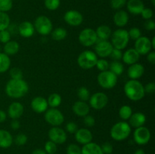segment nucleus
Wrapping results in <instances>:
<instances>
[{"mask_svg":"<svg viewBox=\"0 0 155 154\" xmlns=\"http://www.w3.org/2000/svg\"><path fill=\"white\" fill-rule=\"evenodd\" d=\"M29 86L24 79H11L5 85V93L9 98H21L28 92Z\"/></svg>","mask_w":155,"mask_h":154,"instance_id":"nucleus-1","label":"nucleus"},{"mask_svg":"<svg viewBox=\"0 0 155 154\" xmlns=\"http://www.w3.org/2000/svg\"><path fill=\"white\" fill-rule=\"evenodd\" d=\"M124 93L126 96L133 101H138L145 97V92L144 85L136 79H130L124 85Z\"/></svg>","mask_w":155,"mask_h":154,"instance_id":"nucleus-2","label":"nucleus"},{"mask_svg":"<svg viewBox=\"0 0 155 154\" xmlns=\"http://www.w3.org/2000/svg\"><path fill=\"white\" fill-rule=\"evenodd\" d=\"M131 126L126 121H121L115 123L110 128V137L117 141L126 140L131 134Z\"/></svg>","mask_w":155,"mask_h":154,"instance_id":"nucleus-3","label":"nucleus"},{"mask_svg":"<svg viewBox=\"0 0 155 154\" xmlns=\"http://www.w3.org/2000/svg\"><path fill=\"white\" fill-rule=\"evenodd\" d=\"M111 44L114 48L123 50L127 46L130 41L128 31L124 29H117L112 33Z\"/></svg>","mask_w":155,"mask_h":154,"instance_id":"nucleus-4","label":"nucleus"},{"mask_svg":"<svg viewBox=\"0 0 155 154\" xmlns=\"http://www.w3.org/2000/svg\"><path fill=\"white\" fill-rule=\"evenodd\" d=\"M98 59V56L94 51L86 50L80 53L78 56L77 63L82 69H89L95 66Z\"/></svg>","mask_w":155,"mask_h":154,"instance_id":"nucleus-5","label":"nucleus"},{"mask_svg":"<svg viewBox=\"0 0 155 154\" xmlns=\"http://www.w3.org/2000/svg\"><path fill=\"white\" fill-rule=\"evenodd\" d=\"M118 77L110 70L101 71L97 77L98 85L104 89H111L117 83Z\"/></svg>","mask_w":155,"mask_h":154,"instance_id":"nucleus-6","label":"nucleus"},{"mask_svg":"<svg viewBox=\"0 0 155 154\" xmlns=\"http://www.w3.org/2000/svg\"><path fill=\"white\" fill-rule=\"evenodd\" d=\"M33 26H34L35 30H36L38 33L42 36H47L50 34L53 29L51 20L45 15H40L37 17L35 20Z\"/></svg>","mask_w":155,"mask_h":154,"instance_id":"nucleus-7","label":"nucleus"},{"mask_svg":"<svg viewBox=\"0 0 155 154\" xmlns=\"http://www.w3.org/2000/svg\"><path fill=\"white\" fill-rule=\"evenodd\" d=\"M79 42L85 47L93 46L98 40L95 30L92 28H85L79 34Z\"/></svg>","mask_w":155,"mask_h":154,"instance_id":"nucleus-8","label":"nucleus"},{"mask_svg":"<svg viewBox=\"0 0 155 154\" xmlns=\"http://www.w3.org/2000/svg\"><path fill=\"white\" fill-rule=\"evenodd\" d=\"M45 120L53 126H59L64 122V116L61 111L57 108H51L45 112Z\"/></svg>","mask_w":155,"mask_h":154,"instance_id":"nucleus-9","label":"nucleus"},{"mask_svg":"<svg viewBox=\"0 0 155 154\" xmlns=\"http://www.w3.org/2000/svg\"><path fill=\"white\" fill-rule=\"evenodd\" d=\"M89 107L95 110L104 109L108 103V97L104 92H96L89 98Z\"/></svg>","mask_w":155,"mask_h":154,"instance_id":"nucleus-10","label":"nucleus"},{"mask_svg":"<svg viewBox=\"0 0 155 154\" xmlns=\"http://www.w3.org/2000/svg\"><path fill=\"white\" fill-rule=\"evenodd\" d=\"M151 134L150 130L147 127L142 126L136 128L133 133L134 141L139 145H145L150 141Z\"/></svg>","mask_w":155,"mask_h":154,"instance_id":"nucleus-11","label":"nucleus"},{"mask_svg":"<svg viewBox=\"0 0 155 154\" xmlns=\"http://www.w3.org/2000/svg\"><path fill=\"white\" fill-rule=\"evenodd\" d=\"M95 53L97 56H99L101 58L109 57L114 47L111 42L107 40H97L95 44Z\"/></svg>","mask_w":155,"mask_h":154,"instance_id":"nucleus-12","label":"nucleus"},{"mask_svg":"<svg viewBox=\"0 0 155 154\" xmlns=\"http://www.w3.org/2000/svg\"><path fill=\"white\" fill-rule=\"evenodd\" d=\"M48 135L49 140H51L56 144H62L66 142L68 138L66 131L59 126L51 127L48 131Z\"/></svg>","mask_w":155,"mask_h":154,"instance_id":"nucleus-13","label":"nucleus"},{"mask_svg":"<svg viewBox=\"0 0 155 154\" xmlns=\"http://www.w3.org/2000/svg\"><path fill=\"white\" fill-rule=\"evenodd\" d=\"M65 22L72 27H78L83 23V17L80 11L76 10L68 11L64 15Z\"/></svg>","mask_w":155,"mask_h":154,"instance_id":"nucleus-14","label":"nucleus"},{"mask_svg":"<svg viewBox=\"0 0 155 154\" xmlns=\"http://www.w3.org/2000/svg\"><path fill=\"white\" fill-rule=\"evenodd\" d=\"M135 49L140 55H146L151 51V39L146 36H141L135 42Z\"/></svg>","mask_w":155,"mask_h":154,"instance_id":"nucleus-15","label":"nucleus"},{"mask_svg":"<svg viewBox=\"0 0 155 154\" xmlns=\"http://www.w3.org/2000/svg\"><path fill=\"white\" fill-rule=\"evenodd\" d=\"M30 107L32 110L36 113H45L48 110V102L47 100L43 97L38 96L33 98L30 103Z\"/></svg>","mask_w":155,"mask_h":154,"instance_id":"nucleus-16","label":"nucleus"},{"mask_svg":"<svg viewBox=\"0 0 155 154\" xmlns=\"http://www.w3.org/2000/svg\"><path fill=\"white\" fill-rule=\"evenodd\" d=\"M75 139L79 143L85 145L92 142L93 136L92 132L88 128H80L74 133Z\"/></svg>","mask_w":155,"mask_h":154,"instance_id":"nucleus-17","label":"nucleus"},{"mask_svg":"<svg viewBox=\"0 0 155 154\" xmlns=\"http://www.w3.org/2000/svg\"><path fill=\"white\" fill-rule=\"evenodd\" d=\"M24 107L20 102H13L8 108V115L12 119H18L24 114Z\"/></svg>","mask_w":155,"mask_h":154,"instance_id":"nucleus-18","label":"nucleus"},{"mask_svg":"<svg viewBox=\"0 0 155 154\" xmlns=\"http://www.w3.org/2000/svg\"><path fill=\"white\" fill-rule=\"evenodd\" d=\"M145 72V67L141 63H136L130 65L127 70V75L130 79L138 80L143 75Z\"/></svg>","mask_w":155,"mask_h":154,"instance_id":"nucleus-19","label":"nucleus"},{"mask_svg":"<svg viewBox=\"0 0 155 154\" xmlns=\"http://www.w3.org/2000/svg\"><path fill=\"white\" fill-rule=\"evenodd\" d=\"M35 32L34 26L30 21H24L18 25V34L24 38H30Z\"/></svg>","mask_w":155,"mask_h":154,"instance_id":"nucleus-20","label":"nucleus"},{"mask_svg":"<svg viewBox=\"0 0 155 154\" xmlns=\"http://www.w3.org/2000/svg\"><path fill=\"white\" fill-rule=\"evenodd\" d=\"M140 54L134 48H129L124 53H123L122 60L126 64L132 65L133 63H138L140 58Z\"/></svg>","mask_w":155,"mask_h":154,"instance_id":"nucleus-21","label":"nucleus"},{"mask_svg":"<svg viewBox=\"0 0 155 154\" xmlns=\"http://www.w3.org/2000/svg\"><path fill=\"white\" fill-rule=\"evenodd\" d=\"M73 112L80 117H84L90 112V107L85 101H76L72 107Z\"/></svg>","mask_w":155,"mask_h":154,"instance_id":"nucleus-22","label":"nucleus"},{"mask_svg":"<svg viewBox=\"0 0 155 154\" xmlns=\"http://www.w3.org/2000/svg\"><path fill=\"white\" fill-rule=\"evenodd\" d=\"M145 122H146V116L141 112L133 113L132 116L129 119V124L130 126L136 128L144 126Z\"/></svg>","mask_w":155,"mask_h":154,"instance_id":"nucleus-23","label":"nucleus"},{"mask_svg":"<svg viewBox=\"0 0 155 154\" xmlns=\"http://www.w3.org/2000/svg\"><path fill=\"white\" fill-rule=\"evenodd\" d=\"M127 7L129 11L133 14H141L145 8V5L142 0H129L127 2Z\"/></svg>","mask_w":155,"mask_h":154,"instance_id":"nucleus-24","label":"nucleus"},{"mask_svg":"<svg viewBox=\"0 0 155 154\" xmlns=\"http://www.w3.org/2000/svg\"><path fill=\"white\" fill-rule=\"evenodd\" d=\"M113 21L115 25L118 27H124L128 24L129 14L127 11L123 10L117 11L113 17Z\"/></svg>","mask_w":155,"mask_h":154,"instance_id":"nucleus-25","label":"nucleus"},{"mask_svg":"<svg viewBox=\"0 0 155 154\" xmlns=\"http://www.w3.org/2000/svg\"><path fill=\"white\" fill-rule=\"evenodd\" d=\"M13 137L9 131L5 129H0V147H10L13 143Z\"/></svg>","mask_w":155,"mask_h":154,"instance_id":"nucleus-26","label":"nucleus"},{"mask_svg":"<svg viewBox=\"0 0 155 154\" xmlns=\"http://www.w3.org/2000/svg\"><path fill=\"white\" fill-rule=\"evenodd\" d=\"M81 154H104L101 150V146L96 143L90 142L83 145L81 148Z\"/></svg>","mask_w":155,"mask_h":154,"instance_id":"nucleus-27","label":"nucleus"},{"mask_svg":"<svg viewBox=\"0 0 155 154\" xmlns=\"http://www.w3.org/2000/svg\"><path fill=\"white\" fill-rule=\"evenodd\" d=\"M95 33L98 40H107L111 36L112 30L108 26L101 25L96 29Z\"/></svg>","mask_w":155,"mask_h":154,"instance_id":"nucleus-28","label":"nucleus"},{"mask_svg":"<svg viewBox=\"0 0 155 154\" xmlns=\"http://www.w3.org/2000/svg\"><path fill=\"white\" fill-rule=\"evenodd\" d=\"M20 49V45L18 42L16 41H8L5 44L4 47H3V51L5 54L8 56H12L15 55L19 51Z\"/></svg>","mask_w":155,"mask_h":154,"instance_id":"nucleus-29","label":"nucleus"},{"mask_svg":"<svg viewBox=\"0 0 155 154\" xmlns=\"http://www.w3.org/2000/svg\"><path fill=\"white\" fill-rule=\"evenodd\" d=\"M51 38L54 41H62L68 36V31L64 27H57L51 33Z\"/></svg>","mask_w":155,"mask_h":154,"instance_id":"nucleus-30","label":"nucleus"},{"mask_svg":"<svg viewBox=\"0 0 155 154\" xmlns=\"http://www.w3.org/2000/svg\"><path fill=\"white\" fill-rule=\"evenodd\" d=\"M11 59L5 53L0 52V73L7 72L10 68Z\"/></svg>","mask_w":155,"mask_h":154,"instance_id":"nucleus-31","label":"nucleus"},{"mask_svg":"<svg viewBox=\"0 0 155 154\" xmlns=\"http://www.w3.org/2000/svg\"><path fill=\"white\" fill-rule=\"evenodd\" d=\"M62 101L61 96L58 93H52L48 96L47 99L48 105L51 108H57L61 105Z\"/></svg>","mask_w":155,"mask_h":154,"instance_id":"nucleus-32","label":"nucleus"},{"mask_svg":"<svg viewBox=\"0 0 155 154\" xmlns=\"http://www.w3.org/2000/svg\"><path fill=\"white\" fill-rule=\"evenodd\" d=\"M108 70L118 76L124 72V66L120 61H112L109 63Z\"/></svg>","mask_w":155,"mask_h":154,"instance_id":"nucleus-33","label":"nucleus"},{"mask_svg":"<svg viewBox=\"0 0 155 154\" xmlns=\"http://www.w3.org/2000/svg\"><path fill=\"white\" fill-rule=\"evenodd\" d=\"M132 114H133V110L130 106L124 105L120 108L119 116L120 119H123V121L129 120Z\"/></svg>","mask_w":155,"mask_h":154,"instance_id":"nucleus-34","label":"nucleus"},{"mask_svg":"<svg viewBox=\"0 0 155 154\" xmlns=\"http://www.w3.org/2000/svg\"><path fill=\"white\" fill-rule=\"evenodd\" d=\"M77 95H78L80 101L86 102L87 101H89V98H90V92L87 88L82 86V87L79 88L78 91H77Z\"/></svg>","mask_w":155,"mask_h":154,"instance_id":"nucleus-35","label":"nucleus"},{"mask_svg":"<svg viewBox=\"0 0 155 154\" xmlns=\"http://www.w3.org/2000/svg\"><path fill=\"white\" fill-rule=\"evenodd\" d=\"M10 24V18L8 14L5 12H0V31L7 30Z\"/></svg>","mask_w":155,"mask_h":154,"instance_id":"nucleus-36","label":"nucleus"},{"mask_svg":"<svg viewBox=\"0 0 155 154\" xmlns=\"http://www.w3.org/2000/svg\"><path fill=\"white\" fill-rule=\"evenodd\" d=\"M61 0H44L45 8L50 11H55L59 8Z\"/></svg>","mask_w":155,"mask_h":154,"instance_id":"nucleus-37","label":"nucleus"},{"mask_svg":"<svg viewBox=\"0 0 155 154\" xmlns=\"http://www.w3.org/2000/svg\"><path fill=\"white\" fill-rule=\"evenodd\" d=\"M13 7V1L12 0H0V12L9 11Z\"/></svg>","mask_w":155,"mask_h":154,"instance_id":"nucleus-38","label":"nucleus"},{"mask_svg":"<svg viewBox=\"0 0 155 154\" xmlns=\"http://www.w3.org/2000/svg\"><path fill=\"white\" fill-rule=\"evenodd\" d=\"M44 150L47 154H55L57 152V144L51 140H48L45 143Z\"/></svg>","mask_w":155,"mask_h":154,"instance_id":"nucleus-39","label":"nucleus"},{"mask_svg":"<svg viewBox=\"0 0 155 154\" xmlns=\"http://www.w3.org/2000/svg\"><path fill=\"white\" fill-rule=\"evenodd\" d=\"M9 75L12 79H23L22 70L18 67H14L11 69L9 71Z\"/></svg>","mask_w":155,"mask_h":154,"instance_id":"nucleus-40","label":"nucleus"},{"mask_svg":"<svg viewBox=\"0 0 155 154\" xmlns=\"http://www.w3.org/2000/svg\"><path fill=\"white\" fill-rule=\"evenodd\" d=\"M95 66L97 67V69L98 70L101 71H106L108 70L109 69V62L107 61L105 59H98L96 62V64H95Z\"/></svg>","mask_w":155,"mask_h":154,"instance_id":"nucleus-41","label":"nucleus"},{"mask_svg":"<svg viewBox=\"0 0 155 154\" xmlns=\"http://www.w3.org/2000/svg\"><path fill=\"white\" fill-rule=\"evenodd\" d=\"M110 58L113 61H120V60H122L123 57V52L122 50L117 49V48H113L111 53L109 55Z\"/></svg>","mask_w":155,"mask_h":154,"instance_id":"nucleus-42","label":"nucleus"},{"mask_svg":"<svg viewBox=\"0 0 155 154\" xmlns=\"http://www.w3.org/2000/svg\"><path fill=\"white\" fill-rule=\"evenodd\" d=\"M128 34L130 36V39L136 41V39L142 36V32H141L140 29L138 28V27H133L128 31Z\"/></svg>","mask_w":155,"mask_h":154,"instance_id":"nucleus-43","label":"nucleus"},{"mask_svg":"<svg viewBox=\"0 0 155 154\" xmlns=\"http://www.w3.org/2000/svg\"><path fill=\"white\" fill-rule=\"evenodd\" d=\"M13 141H15V143L18 146H23V145H24L27 142V136L25 134L20 133V134H17L15 140H13Z\"/></svg>","mask_w":155,"mask_h":154,"instance_id":"nucleus-44","label":"nucleus"},{"mask_svg":"<svg viewBox=\"0 0 155 154\" xmlns=\"http://www.w3.org/2000/svg\"><path fill=\"white\" fill-rule=\"evenodd\" d=\"M127 0H111L110 6L112 8L119 10L127 5Z\"/></svg>","mask_w":155,"mask_h":154,"instance_id":"nucleus-45","label":"nucleus"},{"mask_svg":"<svg viewBox=\"0 0 155 154\" xmlns=\"http://www.w3.org/2000/svg\"><path fill=\"white\" fill-rule=\"evenodd\" d=\"M67 154H81V148L75 143H71L67 148Z\"/></svg>","mask_w":155,"mask_h":154,"instance_id":"nucleus-46","label":"nucleus"},{"mask_svg":"<svg viewBox=\"0 0 155 154\" xmlns=\"http://www.w3.org/2000/svg\"><path fill=\"white\" fill-rule=\"evenodd\" d=\"M11 36H12V35L8 31V30H2V31H0V42L5 44L6 42L11 40Z\"/></svg>","mask_w":155,"mask_h":154,"instance_id":"nucleus-47","label":"nucleus"},{"mask_svg":"<svg viewBox=\"0 0 155 154\" xmlns=\"http://www.w3.org/2000/svg\"><path fill=\"white\" fill-rule=\"evenodd\" d=\"M142 18L145 20H150L152 18L153 15H154V12H153L152 9L149 8H145L142 10V13H141Z\"/></svg>","mask_w":155,"mask_h":154,"instance_id":"nucleus-48","label":"nucleus"},{"mask_svg":"<svg viewBox=\"0 0 155 154\" xmlns=\"http://www.w3.org/2000/svg\"><path fill=\"white\" fill-rule=\"evenodd\" d=\"M101 150L104 154H111L113 152V146L109 142H105L101 146Z\"/></svg>","mask_w":155,"mask_h":154,"instance_id":"nucleus-49","label":"nucleus"},{"mask_svg":"<svg viewBox=\"0 0 155 154\" xmlns=\"http://www.w3.org/2000/svg\"><path fill=\"white\" fill-rule=\"evenodd\" d=\"M83 118H84V119H83V122H84V124L86 125V126L92 127L94 125H95V118H94L92 116L88 114L86 115V116H84Z\"/></svg>","mask_w":155,"mask_h":154,"instance_id":"nucleus-50","label":"nucleus"},{"mask_svg":"<svg viewBox=\"0 0 155 154\" xmlns=\"http://www.w3.org/2000/svg\"><path fill=\"white\" fill-rule=\"evenodd\" d=\"M66 130L71 134H74L78 130V125L74 122H69L66 125Z\"/></svg>","mask_w":155,"mask_h":154,"instance_id":"nucleus-51","label":"nucleus"},{"mask_svg":"<svg viewBox=\"0 0 155 154\" xmlns=\"http://www.w3.org/2000/svg\"><path fill=\"white\" fill-rule=\"evenodd\" d=\"M145 92L148 94H152L155 91V83L154 82H148L145 86H144Z\"/></svg>","mask_w":155,"mask_h":154,"instance_id":"nucleus-52","label":"nucleus"},{"mask_svg":"<svg viewBox=\"0 0 155 154\" xmlns=\"http://www.w3.org/2000/svg\"><path fill=\"white\" fill-rule=\"evenodd\" d=\"M145 28L148 31H152L155 29V22L153 20H147L145 23Z\"/></svg>","mask_w":155,"mask_h":154,"instance_id":"nucleus-53","label":"nucleus"},{"mask_svg":"<svg viewBox=\"0 0 155 154\" xmlns=\"http://www.w3.org/2000/svg\"><path fill=\"white\" fill-rule=\"evenodd\" d=\"M8 31L10 33L11 35H15L18 33V26L15 25V24H9L8 27Z\"/></svg>","mask_w":155,"mask_h":154,"instance_id":"nucleus-54","label":"nucleus"},{"mask_svg":"<svg viewBox=\"0 0 155 154\" xmlns=\"http://www.w3.org/2000/svg\"><path fill=\"white\" fill-rule=\"evenodd\" d=\"M147 60L151 64L155 63V52L154 51H150L147 54Z\"/></svg>","mask_w":155,"mask_h":154,"instance_id":"nucleus-55","label":"nucleus"},{"mask_svg":"<svg viewBox=\"0 0 155 154\" xmlns=\"http://www.w3.org/2000/svg\"><path fill=\"white\" fill-rule=\"evenodd\" d=\"M20 126H21V124L18 119H12V122H11V127H12V129L18 130L20 128Z\"/></svg>","mask_w":155,"mask_h":154,"instance_id":"nucleus-56","label":"nucleus"},{"mask_svg":"<svg viewBox=\"0 0 155 154\" xmlns=\"http://www.w3.org/2000/svg\"><path fill=\"white\" fill-rule=\"evenodd\" d=\"M6 118H7V114L5 112L0 110V123L4 122L6 120Z\"/></svg>","mask_w":155,"mask_h":154,"instance_id":"nucleus-57","label":"nucleus"},{"mask_svg":"<svg viewBox=\"0 0 155 154\" xmlns=\"http://www.w3.org/2000/svg\"><path fill=\"white\" fill-rule=\"evenodd\" d=\"M32 154H47V153L45 152V151L44 150V149H36L32 152Z\"/></svg>","mask_w":155,"mask_h":154,"instance_id":"nucleus-58","label":"nucleus"},{"mask_svg":"<svg viewBox=\"0 0 155 154\" xmlns=\"http://www.w3.org/2000/svg\"><path fill=\"white\" fill-rule=\"evenodd\" d=\"M134 154H145V152L142 149H139L135 151Z\"/></svg>","mask_w":155,"mask_h":154,"instance_id":"nucleus-59","label":"nucleus"},{"mask_svg":"<svg viewBox=\"0 0 155 154\" xmlns=\"http://www.w3.org/2000/svg\"><path fill=\"white\" fill-rule=\"evenodd\" d=\"M151 47L152 48H155V37H153L152 39L151 40Z\"/></svg>","mask_w":155,"mask_h":154,"instance_id":"nucleus-60","label":"nucleus"},{"mask_svg":"<svg viewBox=\"0 0 155 154\" xmlns=\"http://www.w3.org/2000/svg\"><path fill=\"white\" fill-rule=\"evenodd\" d=\"M151 3H152L153 5H155V0H151Z\"/></svg>","mask_w":155,"mask_h":154,"instance_id":"nucleus-61","label":"nucleus"},{"mask_svg":"<svg viewBox=\"0 0 155 154\" xmlns=\"http://www.w3.org/2000/svg\"><path fill=\"white\" fill-rule=\"evenodd\" d=\"M12 1H13V0H12Z\"/></svg>","mask_w":155,"mask_h":154,"instance_id":"nucleus-62","label":"nucleus"}]
</instances>
